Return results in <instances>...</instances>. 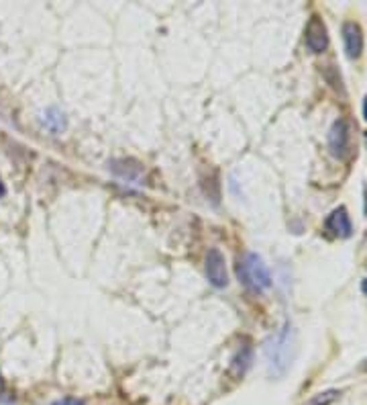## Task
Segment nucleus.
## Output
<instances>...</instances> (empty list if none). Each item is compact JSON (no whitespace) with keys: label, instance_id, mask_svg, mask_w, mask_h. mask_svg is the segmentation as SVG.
Masks as SVG:
<instances>
[{"label":"nucleus","instance_id":"nucleus-17","mask_svg":"<svg viewBox=\"0 0 367 405\" xmlns=\"http://www.w3.org/2000/svg\"><path fill=\"white\" fill-rule=\"evenodd\" d=\"M366 242H367V238H366Z\"/></svg>","mask_w":367,"mask_h":405},{"label":"nucleus","instance_id":"nucleus-10","mask_svg":"<svg viewBox=\"0 0 367 405\" xmlns=\"http://www.w3.org/2000/svg\"><path fill=\"white\" fill-rule=\"evenodd\" d=\"M339 395H341V391L329 389V391H322V393H318V395H312L308 402H304L302 405H331L339 399Z\"/></svg>","mask_w":367,"mask_h":405},{"label":"nucleus","instance_id":"nucleus-11","mask_svg":"<svg viewBox=\"0 0 367 405\" xmlns=\"http://www.w3.org/2000/svg\"><path fill=\"white\" fill-rule=\"evenodd\" d=\"M51 405H84L82 402H78V399H72V397H66V399H58V402H54Z\"/></svg>","mask_w":367,"mask_h":405},{"label":"nucleus","instance_id":"nucleus-12","mask_svg":"<svg viewBox=\"0 0 367 405\" xmlns=\"http://www.w3.org/2000/svg\"><path fill=\"white\" fill-rule=\"evenodd\" d=\"M4 393V379H2V373H0V395Z\"/></svg>","mask_w":367,"mask_h":405},{"label":"nucleus","instance_id":"nucleus-5","mask_svg":"<svg viewBox=\"0 0 367 405\" xmlns=\"http://www.w3.org/2000/svg\"><path fill=\"white\" fill-rule=\"evenodd\" d=\"M306 45L312 54H322L329 47V33L327 25L318 14H314L306 25Z\"/></svg>","mask_w":367,"mask_h":405},{"label":"nucleus","instance_id":"nucleus-8","mask_svg":"<svg viewBox=\"0 0 367 405\" xmlns=\"http://www.w3.org/2000/svg\"><path fill=\"white\" fill-rule=\"evenodd\" d=\"M251 358H253V350H251V346H241V350L235 354V358H233V362H230V369H228V375L230 377H235V379H241L243 375H245V371L249 369V364H251Z\"/></svg>","mask_w":367,"mask_h":405},{"label":"nucleus","instance_id":"nucleus-16","mask_svg":"<svg viewBox=\"0 0 367 405\" xmlns=\"http://www.w3.org/2000/svg\"><path fill=\"white\" fill-rule=\"evenodd\" d=\"M366 144H367V133H366Z\"/></svg>","mask_w":367,"mask_h":405},{"label":"nucleus","instance_id":"nucleus-13","mask_svg":"<svg viewBox=\"0 0 367 405\" xmlns=\"http://www.w3.org/2000/svg\"><path fill=\"white\" fill-rule=\"evenodd\" d=\"M364 117H366V121H367V96H366V100H364Z\"/></svg>","mask_w":367,"mask_h":405},{"label":"nucleus","instance_id":"nucleus-4","mask_svg":"<svg viewBox=\"0 0 367 405\" xmlns=\"http://www.w3.org/2000/svg\"><path fill=\"white\" fill-rule=\"evenodd\" d=\"M349 142H351L349 123L345 119L335 121L333 127H331V131H329V148H331L333 156L345 158L349 154Z\"/></svg>","mask_w":367,"mask_h":405},{"label":"nucleus","instance_id":"nucleus-15","mask_svg":"<svg viewBox=\"0 0 367 405\" xmlns=\"http://www.w3.org/2000/svg\"><path fill=\"white\" fill-rule=\"evenodd\" d=\"M364 293L367 295V281H364Z\"/></svg>","mask_w":367,"mask_h":405},{"label":"nucleus","instance_id":"nucleus-2","mask_svg":"<svg viewBox=\"0 0 367 405\" xmlns=\"http://www.w3.org/2000/svg\"><path fill=\"white\" fill-rule=\"evenodd\" d=\"M292 338L294 331L290 325H286L278 336H274L268 344H265V358L270 362V373L272 375H284L290 360H292Z\"/></svg>","mask_w":367,"mask_h":405},{"label":"nucleus","instance_id":"nucleus-3","mask_svg":"<svg viewBox=\"0 0 367 405\" xmlns=\"http://www.w3.org/2000/svg\"><path fill=\"white\" fill-rule=\"evenodd\" d=\"M204 270H206V278H209V283H211L213 287H217V289H224V287L228 285L226 260H224L222 252L217 250V248H211V250H209Z\"/></svg>","mask_w":367,"mask_h":405},{"label":"nucleus","instance_id":"nucleus-6","mask_svg":"<svg viewBox=\"0 0 367 405\" xmlns=\"http://www.w3.org/2000/svg\"><path fill=\"white\" fill-rule=\"evenodd\" d=\"M343 43H345V52H347V58L355 60L362 56L364 52V33H362V27L357 23H345L343 25Z\"/></svg>","mask_w":367,"mask_h":405},{"label":"nucleus","instance_id":"nucleus-1","mask_svg":"<svg viewBox=\"0 0 367 405\" xmlns=\"http://www.w3.org/2000/svg\"><path fill=\"white\" fill-rule=\"evenodd\" d=\"M237 276H239V281L247 289H251L255 293H261V291L270 289V285H272L270 268L265 266L263 258L259 254H253V252L245 254L239 260V264H237Z\"/></svg>","mask_w":367,"mask_h":405},{"label":"nucleus","instance_id":"nucleus-7","mask_svg":"<svg viewBox=\"0 0 367 405\" xmlns=\"http://www.w3.org/2000/svg\"><path fill=\"white\" fill-rule=\"evenodd\" d=\"M327 232H331L335 238H349L353 228H351V219L345 207L335 209L329 217H327Z\"/></svg>","mask_w":367,"mask_h":405},{"label":"nucleus","instance_id":"nucleus-9","mask_svg":"<svg viewBox=\"0 0 367 405\" xmlns=\"http://www.w3.org/2000/svg\"><path fill=\"white\" fill-rule=\"evenodd\" d=\"M43 125H45L51 133H60V131L66 129V115H64L60 109L51 107V109H47V111L43 113Z\"/></svg>","mask_w":367,"mask_h":405},{"label":"nucleus","instance_id":"nucleus-14","mask_svg":"<svg viewBox=\"0 0 367 405\" xmlns=\"http://www.w3.org/2000/svg\"><path fill=\"white\" fill-rule=\"evenodd\" d=\"M4 193H6V188H4V184H2V180H0V197H2Z\"/></svg>","mask_w":367,"mask_h":405}]
</instances>
